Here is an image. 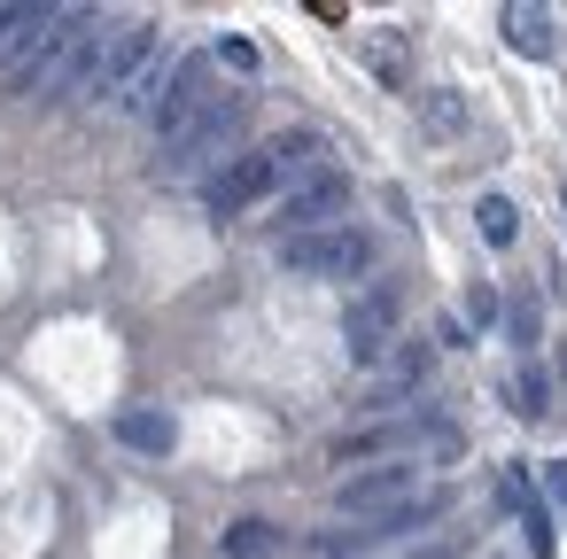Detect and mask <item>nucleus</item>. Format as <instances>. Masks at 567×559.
I'll return each mask as SVG.
<instances>
[{"label":"nucleus","mask_w":567,"mask_h":559,"mask_svg":"<svg viewBox=\"0 0 567 559\" xmlns=\"http://www.w3.org/2000/svg\"><path fill=\"white\" fill-rule=\"evenodd\" d=\"M79 24H86V9H9V24H0V86L32 94V71L48 63V48H63Z\"/></svg>","instance_id":"obj_1"},{"label":"nucleus","mask_w":567,"mask_h":559,"mask_svg":"<svg viewBox=\"0 0 567 559\" xmlns=\"http://www.w3.org/2000/svg\"><path fill=\"white\" fill-rule=\"evenodd\" d=\"M241 117H249V94H210V110L179 133V141H164V156H172V179H203V172H226V148L241 141Z\"/></svg>","instance_id":"obj_2"},{"label":"nucleus","mask_w":567,"mask_h":559,"mask_svg":"<svg viewBox=\"0 0 567 559\" xmlns=\"http://www.w3.org/2000/svg\"><path fill=\"white\" fill-rule=\"evenodd\" d=\"M280 265L303 272V280H358L373 265V234L365 226H319V234H288L280 241Z\"/></svg>","instance_id":"obj_3"},{"label":"nucleus","mask_w":567,"mask_h":559,"mask_svg":"<svg viewBox=\"0 0 567 559\" xmlns=\"http://www.w3.org/2000/svg\"><path fill=\"white\" fill-rule=\"evenodd\" d=\"M148 55H156V24L148 17H133V24H110V40H102V71H94V94H125L141 71H148Z\"/></svg>","instance_id":"obj_4"},{"label":"nucleus","mask_w":567,"mask_h":559,"mask_svg":"<svg viewBox=\"0 0 567 559\" xmlns=\"http://www.w3.org/2000/svg\"><path fill=\"white\" fill-rule=\"evenodd\" d=\"M342 210H350V179H342V172H311V179L288 187L280 226H288V234H319V226H342Z\"/></svg>","instance_id":"obj_5"},{"label":"nucleus","mask_w":567,"mask_h":559,"mask_svg":"<svg viewBox=\"0 0 567 559\" xmlns=\"http://www.w3.org/2000/svg\"><path fill=\"white\" fill-rule=\"evenodd\" d=\"M342 342H350V365H381L389 342H396V296H389V288L358 296V303L342 311Z\"/></svg>","instance_id":"obj_6"},{"label":"nucleus","mask_w":567,"mask_h":559,"mask_svg":"<svg viewBox=\"0 0 567 559\" xmlns=\"http://www.w3.org/2000/svg\"><path fill=\"white\" fill-rule=\"evenodd\" d=\"M203 110H210V55H179V63H172V86H164V102H156L164 141H179Z\"/></svg>","instance_id":"obj_7"},{"label":"nucleus","mask_w":567,"mask_h":559,"mask_svg":"<svg viewBox=\"0 0 567 559\" xmlns=\"http://www.w3.org/2000/svg\"><path fill=\"white\" fill-rule=\"evenodd\" d=\"M396 497H412V466H365V474H342L334 482V513H350V520H365V513H389Z\"/></svg>","instance_id":"obj_8"},{"label":"nucleus","mask_w":567,"mask_h":559,"mask_svg":"<svg viewBox=\"0 0 567 559\" xmlns=\"http://www.w3.org/2000/svg\"><path fill=\"white\" fill-rule=\"evenodd\" d=\"M272 187H280V179H272L265 148H249V156H226V172H218L203 195H210V210H218V218H234V210H249V203H257V195H272Z\"/></svg>","instance_id":"obj_9"},{"label":"nucleus","mask_w":567,"mask_h":559,"mask_svg":"<svg viewBox=\"0 0 567 559\" xmlns=\"http://www.w3.org/2000/svg\"><path fill=\"white\" fill-rule=\"evenodd\" d=\"M497 32H505V48L528 55V63H551V55H559V17L536 9V0H513V9H497Z\"/></svg>","instance_id":"obj_10"},{"label":"nucleus","mask_w":567,"mask_h":559,"mask_svg":"<svg viewBox=\"0 0 567 559\" xmlns=\"http://www.w3.org/2000/svg\"><path fill=\"white\" fill-rule=\"evenodd\" d=\"M110 435H117L125 451H141V458H172V451H179V427H172L164 404H125V412L110 420Z\"/></svg>","instance_id":"obj_11"},{"label":"nucleus","mask_w":567,"mask_h":559,"mask_svg":"<svg viewBox=\"0 0 567 559\" xmlns=\"http://www.w3.org/2000/svg\"><path fill=\"white\" fill-rule=\"evenodd\" d=\"M319 156H327V141H319V133H272V141H265L272 179H311V172H319Z\"/></svg>","instance_id":"obj_12"},{"label":"nucleus","mask_w":567,"mask_h":559,"mask_svg":"<svg viewBox=\"0 0 567 559\" xmlns=\"http://www.w3.org/2000/svg\"><path fill=\"white\" fill-rule=\"evenodd\" d=\"M280 551H288V536L272 520H257V513L226 528V559H280Z\"/></svg>","instance_id":"obj_13"},{"label":"nucleus","mask_w":567,"mask_h":559,"mask_svg":"<svg viewBox=\"0 0 567 559\" xmlns=\"http://www.w3.org/2000/svg\"><path fill=\"white\" fill-rule=\"evenodd\" d=\"M358 55H365V71H373L381 86H404V32H389V24H381V32H365V40H358Z\"/></svg>","instance_id":"obj_14"},{"label":"nucleus","mask_w":567,"mask_h":559,"mask_svg":"<svg viewBox=\"0 0 567 559\" xmlns=\"http://www.w3.org/2000/svg\"><path fill=\"white\" fill-rule=\"evenodd\" d=\"M164 86H172V63H148V71H141V79H133V86L117 94V110H125V117H156Z\"/></svg>","instance_id":"obj_15"},{"label":"nucleus","mask_w":567,"mask_h":559,"mask_svg":"<svg viewBox=\"0 0 567 559\" xmlns=\"http://www.w3.org/2000/svg\"><path fill=\"white\" fill-rule=\"evenodd\" d=\"M474 226H482V241H489V249H513V234H520V210H513L505 195H482V203H474Z\"/></svg>","instance_id":"obj_16"},{"label":"nucleus","mask_w":567,"mask_h":559,"mask_svg":"<svg viewBox=\"0 0 567 559\" xmlns=\"http://www.w3.org/2000/svg\"><path fill=\"white\" fill-rule=\"evenodd\" d=\"M404 443H412V427H358V435L334 443V458H389V451H404Z\"/></svg>","instance_id":"obj_17"},{"label":"nucleus","mask_w":567,"mask_h":559,"mask_svg":"<svg viewBox=\"0 0 567 559\" xmlns=\"http://www.w3.org/2000/svg\"><path fill=\"white\" fill-rule=\"evenodd\" d=\"M427 358H435L427 342H389V358H381V373H389V389L404 396V389H412V381L427 373Z\"/></svg>","instance_id":"obj_18"},{"label":"nucleus","mask_w":567,"mask_h":559,"mask_svg":"<svg viewBox=\"0 0 567 559\" xmlns=\"http://www.w3.org/2000/svg\"><path fill=\"white\" fill-rule=\"evenodd\" d=\"M513 412H520V420H544V412H551V381H544V365H520V373H513Z\"/></svg>","instance_id":"obj_19"},{"label":"nucleus","mask_w":567,"mask_h":559,"mask_svg":"<svg viewBox=\"0 0 567 559\" xmlns=\"http://www.w3.org/2000/svg\"><path fill=\"white\" fill-rule=\"evenodd\" d=\"M420 125H427V133H443V141H451V133H458V125H466V102H458V94H443V86H435V94H420Z\"/></svg>","instance_id":"obj_20"},{"label":"nucleus","mask_w":567,"mask_h":559,"mask_svg":"<svg viewBox=\"0 0 567 559\" xmlns=\"http://www.w3.org/2000/svg\"><path fill=\"white\" fill-rule=\"evenodd\" d=\"M505 327H513V342L528 350V342L544 334V319H536V296H513V303H505Z\"/></svg>","instance_id":"obj_21"},{"label":"nucleus","mask_w":567,"mask_h":559,"mask_svg":"<svg viewBox=\"0 0 567 559\" xmlns=\"http://www.w3.org/2000/svg\"><path fill=\"white\" fill-rule=\"evenodd\" d=\"M210 63H226V71H241V79H249V71H257V40H241V32H226Z\"/></svg>","instance_id":"obj_22"},{"label":"nucleus","mask_w":567,"mask_h":559,"mask_svg":"<svg viewBox=\"0 0 567 559\" xmlns=\"http://www.w3.org/2000/svg\"><path fill=\"white\" fill-rule=\"evenodd\" d=\"M466 311H474V327H497V319H505V296H497V288H474Z\"/></svg>","instance_id":"obj_23"},{"label":"nucleus","mask_w":567,"mask_h":559,"mask_svg":"<svg viewBox=\"0 0 567 559\" xmlns=\"http://www.w3.org/2000/svg\"><path fill=\"white\" fill-rule=\"evenodd\" d=\"M520 520H528V551H536V559H551V513H544V505H528Z\"/></svg>","instance_id":"obj_24"},{"label":"nucleus","mask_w":567,"mask_h":559,"mask_svg":"<svg viewBox=\"0 0 567 559\" xmlns=\"http://www.w3.org/2000/svg\"><path fill=\"white\" fill-rule=\"evenodd\" d=\"M544 497L567 513V458H551V474H544Z\"/></svg>","instance_id":"obj_25"},{"label":"nucleus","mask_w":567,"mask_h":559,"mask_svg":"<svg viewBox=\"0 0 567 559\" xmlns=\"http://www.w3.org/2000/svg\"><path fill=\"white\" fill-rule=\"evenodd\" d=\"M412 559H451V551H443V544H435V551H412Z\"/></svg>","instance_id":"obj_26"},{"label":"nucleus","mask_w":567,"mask_h":559,"mask_svg":"<svg viewBox=\"0 0 567 559\" xmlns=\"http://www.w3.org/2000/svg\"><path fill=\"white\" fill-rule=\"evenodd\" d=\"M0 24H9V9H0Z\"/></svg>","instance_id":"obj_27"},{"label":"nucleus","mask_w":567,"mask_h":559,"mask_svg":"<svg viewBox=\"0 0 567 559\" xmlns=\"http://www.w3.org/2000/svg\"><path fill=\"white\" fill-rule=\"evenodd\" d=\"M559 365H567V350H559Z\"/></svg>","instance_id":"obj_28"}]
</instances>
